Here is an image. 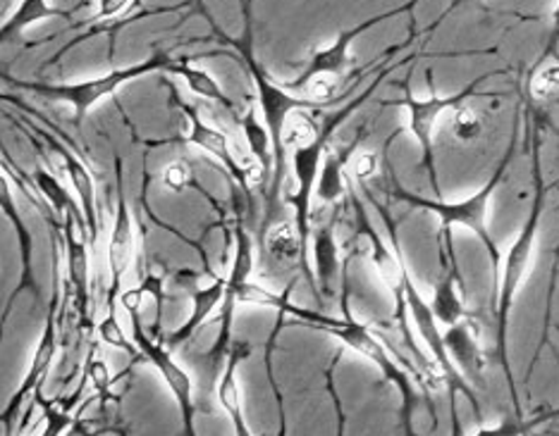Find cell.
Returning <instances> with one entry per match:
<instances>
[{"label":"cell","mask_w":559,"mask_h":436,"mask_svg":"<svg viewBox=\"0 0 559 436\" xmlns=\"http://www.w3.org/2000/svg\"><path fill=\"white\" fill-rule=\"evenodd\" d=\"M349 255L342 261V272H340V281H342V291H340V307H342V317H330L325 313H316V311H307V307L295 305L289 299L283 303L277 313L289 315V319H285V327H309V329H319L323 335L335 337L337 341H342V346H347L349 351L359 353L366 361H371L383 377L395 384L402 399V410H400V422H402V434L404 436H421L414 427V417L416 410L421 405V401H426V396L416 389V384L412 377L418 379V387L424 389L421 375H418L416 365L412 363V358H404L397 353L395 346H392L380 331H373L368 325L359 323L357 317L352 313L349 305Z\"/></svg>","instance_id":"cell-1"},{"label":"cell","mask_w":559,"mask_h":436,"mask_svg":"<svg viewBox=\"0 0 559 436\" xmlns=\"http://www.w3.org/2000/svg\"><path fill=\"white\" fill-rule=\"evenodd\" d=\"M536 122H538V114H536V110H533L531 102L526 100V138L531 144V168H533L531 210H528L524 227H521L519 237L512 241L510 251H507V255H504L498 284L492 287V296H490L492 317H495V358H498V363L502 367L507 387H510L514 415H519V417H524V408H521L519 387H516L512 363H510V341H507V337H510V313L516 303L521 284H524V279H526L533 253H536V241L540 234L545 203H548V194L552 189L543 182L540 136L536 134Z\"/></svg>","instance_id":"cell-2"},{"label":"cell","mask_w":559,"mask_h":436,"mask_svg":"<svg viewBox=\"0 0 559 436\" xmlns=\"http://www.w3.org/2000/svg\"><path fill=\"white\" fill-rule=\"evenodd\" d=\"M251 3L253 0H241V15H245V32H241L239 38H233L223 34V29L218 27L211 20L209 12H203L201 8V15L209 20V24L213 27L215 36L221 38L223 44L233 46L237 60L241 65L247 68L249 76L253 80V86H257V94H259V110H261V118L265 130L271 134V144H273V174H271V184H269V225L273 222V210L280 201V191H283V179H285V144H283V134H285V126L287 120L295 114L297 110H323L328 108V102L321 100H311V98H304L287 92L283 84H275L265 68L257 60V53H253V17H251Z\"/></svg>","instance_id":"cell-3"},{"label":"cell","mask_w":559,"mask_h":436,"mask_svg":"<svg viewBox=\"0 0 559 436\" xmlns=\"http://www.w3.org/2000/svg\"><path fill=\"white\" fill-rule=\"evenodd\" d=\"M519 112L514 118V126H512V138L510 144H507L504 156L500 158V162L495 165V172L490 174V179L486 184H483L474 196H468L464 201H444V198H424L418 194H412V191H406L402 186L392 189V196L397 201L412 205V208L418 210H426V213H433L438 220H440V232L444 229H454V227H464L472 232L480 243L483 249H486L490 265H492V287L498 284V277H500V267H502V253L498 249V241L492 239L490 229H488V208H490V201L492 196L498 194V191L507 184V177H510V168H512V160H514V153L519 146Z\"/></svg>","instance_id":"cell-4"},{"label":"cell","mask_w":559,"mask_h":436,"mask_svg":"<svg viewBox=\"0 0 559 436\" xmlns=\"http://www.w3.org/2000/svg\"><path fill=\"white\" fill-rule=\"evenodd\" d=\"M510 74V70H492L486 72L483 76H476L474 82H468L462 92L450 94V96H440L433 86V74L428 72L430 80V96L428 98H416L412 92V70L406 74V80L400 82L402 88V98L400 100H385V106H402L406 112H409V134L416 138L418 150H421V172L428 177L430 189H433L436 198H442V189H440V179H438V168H436V148H433V134L438 120L444 112H454L456 108L466 106L468 98H500L502 94L498 92H478L480 84H486L492 76H504Z\"/></svg>","instance_id":"cell-5"},{"label":"cell","mask_w":559,"mask_h":436,"mask_svg":"<svg viewBox=\"0 0 559 436\" xmlns=\"http://www.w3.org/2000/svg\"><path fill=\"white\" fill-rule=\"evenodd\" d=\"M421 0H409L406 5L400 8H392L380 12V15L368 17L364 22H359L357 27H349V29H342L335 41L330 46H323L316 50V53L309 58L307 65L299 72L297 80H292L287 84H283L287 92L304 96V98H311V100H321L328 102V106H335V102L345 100L347 94L337 96V88L342 84V76L349 70V62H352V46L357 41L359 36H364L366 32H371L378 24H383L388 20H395L404 12H412Z\"/></svg>","instance_id":"cell-6"},{"label":"cell","mask_w":559,"mask_h":436,"mask_svg":"<svg viewBox=\"0 0 559 436\" xmlns=\"http://www.w3.org/2000/svg\"><path fill=\"white\" fill-rule=\"evenodd\" d=\"M173 68H175V58L170 53H165V50H156L154 56L146 58L144 62H136V65L112 70V72H106L100 76H94V80H84V82H74V84L24 82V80H15V76H10V74H0V80L12 84L15 88H22V92H29L32 96L72 106L74 122H82L88 110L98 106L104 98L116 94L118 88H122L124 84H130L144 74L173 72Z\"/></svg>","instance_id":"cell-7"},{"label":"cell","mask_w":559,"mask_h":436,"mask_svg":"<svg viewBox=\"0 0 559 436\" xmlns=\"http://www.w3.org/2000/svg\"><path fill=\"white\" fill-rule=\"evenodd\" d=\"M170 106L175 110H180L185 122H187V134L180 141L201 148L203 153H209V156L218 160L225 168L227 177H230L233 182H237V186L245 191L247 198H251V184H263L261 177L253 174V165H257V162H253V165L241 162L239 156L235 153V148H233L230 136H227L223 130H218V126H213V124L203 120V114L199 112V108L192 106V102H187L173 84H170ZM257 168H259V165H257Z\"/></svg>","instance_id":"cell-8"},{"label":"cell","mask_w":559,"mask_h":436,"mask_svg":"<svg viewBox=\"0 0 559 436\" xmlns=\"http://www.w3.org/2000/svg\"><path fill=\"white\" fill-rule=\"evenodd\" d=\"M132 319V341L136 343L139 353L146 363L154 365L158 370V375L163 377L165 387L170 389L175 396L177 408H180V417H182V434L180 436H199L197 434V403H194V382L189 377V372L175 361L173 351L163 343V339H154L146 335V329L142 325V315L139 311L127 313Z\"/></svg>","instance_id":"cell-9"},{"label":"cell","mask_w":559,"mask_h":436,"mask_svg":"<svg viewBox=\"0 0 559 436\" xmlns=\"http://www.w3.org/2000/svg\"><path fill=\"white\" fill-rule=\"evenodd\" d=\"M58 303H60V293L53 287V299H50L48 313H46V325L41 331L39 346H36L32 365L24 375L22 384L17 387V391L10 396V401L5 403V408L0 410V427H3V436H15V429L20 427L22 420V410L27 405V401H32V396L44 389V382L48 377L50 367H53L56 353H58V327H56V315H58Z\"/></svg>","instance_id":"cell-10"},{"label":"cell","mask_w":559,"mask_h":436,"mask_svg":"<svg viewBox=\"0 0 559 436\" xmlns=\"http://www.w3.org/2000/svg\"><path fill=\"white\" fill-rule=\"evenodd\" d=\"M134 261V217L124 194V162L116 158V220L108 243V267H110V289H108V311H118V299L124 291V277L130 275Z\"/></svg>","instance_id":"cell-11"},{"label":"cell","mask_w":559,"mask_h":436,"mask_svg":"<svg viewBox=\"0 0 559 436\" xmlns=\"http://www.w3.org/2000/svg\"><path fill=\"white\" fill-rule=\"evenodd\" d=\"M438 255H440V277L436 281L430 311H433L438 325L448 329L456 323H462L466 315H472L466 307V291L460 275V263H456L452 229H444V232L438 229Z\"/></svg>","instance_id":"cell-12"},{"label":"cell","mask_w":559,"mask_h":436,"mask_svg":"<svg viewBox=\"0 0 559 436\" xmlns=\"http://www.w3.org/2000/svg\"><path fill=\"white\" fill-rule=\"evenodd\" d=\"M62 222V249H66L68 265V284L74 293V307H78L80 319L84 325H92L88 319V305H92V293H88V234L80 210V203L66 210L60 217Z\"/></svg>","instance_id":"cell-13"},{"label":"cell","mask_w":559,"mask_h":436,"mask_svg":"<svg viewBox=\"0 0 559 436\" xmlns=\"http://www.w3.org/2000/svg\"><path fill=\"white\" fill-rule=\"evenodd\" d=\"M444 349L450 353V361L462 372L464 379L478 391H486V353L480 349V327L474 315H466L462 323H456L442 331Z\"/></svg>","instance_id":"cell-14"},{"label":"cell","mask_w":559,"mask_h":436,"mask_svg":"<svg viewBox=\"0 0 559 436\" xmlns=\"http://www.w3.org/2000/svg\"><path fill=\"white\" fill-rule=\"evenodd\" d=\"M34 132L41 134L46 138L48 148L53 150L56 156L62 160V168H66L74 194H78V198H80V210H82V217H84L88 241L96 243L98 229H100L98 203H96V184H94L92 172H88V168H86V162L78 156V153H72L66 144H62V141H58L53 134L39 130V126H34Z\"/></svg>","instance_id":"cell-15"},{"label":"cell","mask_w":559,"mask_h":436,"mask_svg":"<svg viewBox=\"0 0 559 436\" xmlns=\"http://www.w3.org/2000/svg\"><path fill=\"white\" fill-rule=\"evenodd\" d=\"M0 213H3V217L12 227V232L17 237V249H20V261H22V279L20 284L12 289L10 296L20 299L22 291H32V296L39 299L41 289L36 284V277H34V239L17 208L15 194H12V186H10V177L3 172H0Z\"/></svg>","instance_id":"cell-16"},{"label":"cell","mask_w":559,"mask_h":436,"mask_svg":"<svg viewBox=\"0 0 559 436\" xmlns=\"http://www.w3.org/2000/svg\"><path fill=\"white\" fill-rule=\"evenodd\" d=\"M366 130L357 134V138L349 141L345 148H328L319 182H316L313 198L321 203V208H337V205L349 194V179H347V165L352 162L354 153H357Z\"/></svg>","instance_id":"cell-17"},{"label":"cell","mask_w":559,"mask_h":436,"mask_svg":"<svg viewBox=\"0 0 559 436\" xmlns=\"http://www.w3.org/2000/svg\"><path fill=\"white\" fill-rule=\"evenodd\" d=\"M249 355H251V343L233 341L230 351H227V358H225L223 372H221L218 389H215L221 408L225 410L227 417H230V422H233L235 436H253V432L247 425L245 403H241V389H239V379H237L239 365L249 361Z\"/></svg>","instance_id":"cell-18"},{"label":"cell","mask_w":559,"mask_h":436,"mask_svg":"<svg viewBox=\"0 0 559 436\" xmlns=\"http://www.w3.org/2000/svg\"><path fill=\"white\" fill-rule=\"evenodd\" d=\"M337 217H340V208L333 210V215L328 217V222L311 229L313 243L309 253H313V265H316L313 277H316V287H319L321 301L325 296H333V284L342 272V258H340V246L335 237Z\"/></svg>","instance_id":"cell-19"},{"label":"cell","mask_w":559,"mask_h":436,"mask_svg":"<svg viewBox=\"0 0 559 436\" xmlns=\"http://www.w3.org/2000/svg\"><path fill=\"white\" fill-rule=\"evenodd\" d=\"M225 284L227 279L225 277H215L209 287H192L189 291V299H192V313H189L187 323L182 327H177L168 339H163L165 346H170V351L177 349V346L187 343L189 339H194L197 331L209 323L211 315L218 311L225 301Z\"/></svg>","instance_id":"cell-20"},{"label":"cell","mask_w":559,"mask_h":436,"mask_svg":"<svg viewBox=\"0 0 559 436\" xmlns=\"http://www.w3.org/2000/svg\"><path fill=\"white\" fill-rule=\"evenodd\" d=\"M265 251H269V255L275 263H283V265L297 263L301 267L304 277H307V281L311 284L316 299L321 301L319 287H316L313 269H311V263H309V253L304 251V246H301V239H299L295 222L269 225V229H265Z\"/></svg>","instance_id":"cell-21"},{"label":"cell","mask_w":559,"mask_h":436,"mask_svg":"<svg viewBox=\"0 0 559 436\" xmlns=\"http://www.w3.org/2000/svg\"><path fill=\"white\" fill-rule=\"evenodd\" d=\"M170 74L182 76L185 84L189 86V92L197 94V96L203 98V100L215 102V106L225 108L227 112L233 114L235 120H239V110H237V106H235V100L223 92V86H221L218 82H215V76H211L206 70L194 68L192 62H187V60H175V68H173Z\"/></svg>","instance_id":"cell-22"},{"label":"cell","mask_w":559,"mask_h":436,"mask_svg":"<svg viewBox=\"0 0 559 436\" xmlns=\"http://www.w3.org/2000/svg\"><path fill=\"white\" fill-rule=\"evenodd\" d=\"M78 10H60L50 0H22L15 15H10L3 24H0V44L15 41V38L32 27L34 22L46 20V17H62L70 20Z\"/></svg>","instance_id":"cell-23"},{"label":"cell","mask_w":559,"mask_h":436,"mask_svg":"<svg viewBox=\"0 0 559 436\" xmlns=\"http://www.w3.org/2000/svg\"><path fill=\"white\" fill-rule=\"evenodd\" d=\"M237 124L245 132V138L249 144L251 156L257 158V165L263 170L265 179L271 184V174H273V144H271V134L265 130L263 118H259L257 108H249L245 114H239Z\"/></svg>","instance_id":"cell-24"},{"label":"cell","mask_w":559,"mask_h":436,"mask_svg":"<svg viewBox=\"0 0 559 436\" xmlns=\"http://www.w3.org/2000/svg\"><path fill=\"white\" fill-rule=\"evenodd\" d=\"M526 100L531 106H559V60L552 65H536L526 82Z\"/></svg>","instance_id":"cell-25"},{"label":"cell","mask_w":559,"mask_h":436,"mask_svg":"<svg viewBox=\"0 0 559 436\" xmlns=\"http://www.w3.org/2000/svg\"><path fill=\"white\" fill-rule=\"evenodd\" d=\"M84 375H86L88 382H92L96 401H100V403L106 405V403H110L112 399H116V396H112V384H116L118 377H112V372H110V367L106 363V358L100 355V349H98L96 343L92 346V349H88V355H86V361H84Z\"/></svg>","instance_id":"cell-26"},{"label":"cell","mask_w":559,"mask_h":436,"mask_svg":"<svg viewBox=\"0 0 559 436\" xmlns=\"http://www.w3.org/2000/svg\"><path fill=\"white\" fill-rule=\"evenodd\" d=\"M96 331H98L100 341L112 346V349H118L122 353H130L134 361L142 358V353H139V349H136V343L132 341V337L124 335V329H122L120 319H118V311H106V315L96 323Z\"/></svg>","instance_id":"cell-27"},{"label":"cell","mask_w":559,"mask_h":436,"mask_svg":"<svg viewBox=\"0 0 559 436\" xmlns=\"http://www.w3.org/2000/svg\"><path fill=\"white\" fill-rule=\"evenodd\" d=\"M32 179H34V184H36V191H39V194L46 198V203H48L50 208H53L60 217L66 215V210L72 208L74 203H78V201H72V196L68 194L66 189H62V184L58 182V177L50 174L48 170L36 168L34 174H32Z\"/></svg>","instance_id":"cell-28"},{"label":"cell","mask_w":559,"mask_h":436,"mask_svg":"<svg viewBox=\"0 0 559 436\" xmlns=\"http://www.w3.org/2000/svg\"><path fill=\"white\" fill-rule=\"evenodd\" d=\"M557 415H559V410H552V413H543V415L531 417V420L512 415V417L500 420L495 427H483L480 425L474 436H528L533 429L540 427L543 422H548V420H552Z\"/></svg>","instance_id":"cell-29"},{"label":"cell","mask_w":559,"mask_h":436,"mask_svg":"<svg viewBox=\"0 0 559 436\" xmlns=\"http://www.w3.org/2000/svg\"><path fill=\"white\" fill-rule=\"evenodd\" d=\"M452 132L456 138L462 141V144H474V141H478L483 134V120L478 118V112L462 106L454 110Z\"/></svg>","instance_id":"cell-30"},{"label":"cell","mask_w":559,"mask_h":436,"mask_svg":"<svg viewBox=\"0 0 559 436\" xmlns=\"http://www.w3.org/2000/svg\"><path fill=\"white\" fill-rule=\"evenodd\" d=\"M340 358H342V353H337L333 358V363H330L328 370H325V391H328L330 403H333V410H335V436H345V432H347V413H345V405H342L340 391H337V382H335V370H337Z\"/></svg>","instance_id":"cell-31"},{"label":"cell","mask_w":559,"mask_h":436,"mask_svg":"<svg viewBox=\"0 0 559 436\" xmlns=\"http://www.w3.org/2000/svg\"><path fill=\"white\" fill-rule=\"evenodd\" d=\"M160 179H163V184L168 186L170 191H185L189 186H197L194 174H192V170L187 168L185 162H173L170 168L163 170Z\"/></svg>","instance_id":"cell-32"},{"label":"cell","mask_w":559,"mask_h":436,"mask_svg":"<svg viewBox=\"0 0 559 436\" xmlns=\"http://www.w3.org/2000/svg\"><path fill=\"white\" fill-rule=\"evenodd\" d=\"M108 434L127 436V429H120V427H116V425H100V422L80 417V420L74 422V425L70 427V432H68L66 436H108Z\"/></svg>","instance_id":"cell-33"},{"label":"cell","mask_w":559,"mask_h":436,"mask_svg":"<svg viewBox=\"0 0 559 436\" xmlns=\"http://www.w3.org/2000/svg\"><path fill=\"white\" fill-rule=\"evenodd\" d=\"M376 168H378L376 153H361V156H357V158H354V162H352L354 179H357V182H366L368 177H373Z\"/></svg>","instance_id":"cell-34"},{"label":"cell","mask_w":559,"mask_h":436,"mask_svg":"<svg viewBox=\"0 0 559 436\" xmlns=\"http://www.w3.org/2000/svg\"><path fill=\"white\" fill-rule=\"evenodd\" d=\"M265 377H269V384H271V391H273V399H275V405H277V420H280V436H287V413H285V399H283V389H280L277 384V377L275 372H265Z\"/></svg>","instance_id":"cell-35"},{"label":"cell","mask_w":559,"mask_h":436,"mask_svg":"<svg viewBox=\"0 0 559 436\" xmlns=\"http://www.w3.org/2000/svg\"><path fill=\"white\" fill-rule=\"evenodd\" d=\"M464 3H466V0H450V5H448V10H444V12H442V15H440V17H438V20H436V22H433V24H430V27H428V34H433V32H436V29L440 27V24L444 22V17H450V15H452V12H454L456 8H460V5H464Z\"/></svg>","instance_id":"cell-36"},{"label":"cell","mask_w":559,"mask_h":436,"mask_svg":"<svg viewBox=\"0 0 559 436\" xmlns=\"http://www.w3.org/2000/svg\"><path fill=\"white\" fill-rule=\"evenodd\" d=\"M10 5H12V0H0V12L10 10Z\"/></svg>","instance_id":"cell-37"},{"label":"cell","mask_w":559,"mask_h":436,"mask_svg":"<svg viewBox=\"0 0 559 436\" xmlns=\"http://www.w3.org/2000/svg\"><path fill=\"white\" fill-rule=\"evenodd\" d=\"M34 429H36V427H27V429H24V436H32Z\"/></svg>","instance_id":"cell-38"},{"label":"cell","mask_w":559,"mask_h":436,"mask_svg":"<svg viewBox=\"0 0 559 436\" xmlns=\"http://www.w3.org/2000/svg\"><path fill=\"white\" fill-rule=\"evenodd\" d=\"M0 100H5V94H0Z\"/></svg>","instance_id":"cell-39"},{"label":"cell","mask_w":559,"mask_h":436,"mask_svg":"<svg viewBox=\"0 0 559 436\" xmlns=\"http://www.w3.org/2000/svg\"><path fill=\"white\" fill-rule=\"evenodd\" d=\"M136 3H139V0H136Z\"/></svg>","instance_id":"cell-40"}]
</instances>
